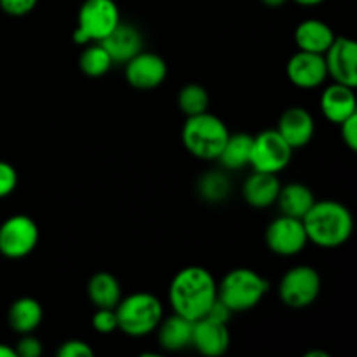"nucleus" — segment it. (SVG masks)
<instances>
[{
    "instance_id": "8",
    "label": "nucleus",
    "mask_w": 357,
    "mask_h": 357,
    "mask_svg": "<svg viewBox=\"0 0 357 357\" xmlns=\"http://www.w3.org/2000/svg\"><path fill=\"white\" fill-rule=\"evenodd\" d=\"M321 293L319 272L309 265H296L282 275L279 282V296L282 303L293 309L312 305Z\"/></svg>"
},
{
    "instance_id": "15",
    "label": "nucleus",
    "mask_w": 357,
    "mask_h": 357,
    "mask_svg": "<svg viewBox=\"0 0 357 357\" xmlns=\"http://www.w3.org/2000/svg\"><path fill=\"white\" fill-rule=\"evenodd\" d=\"M278 131L279 135L289 143V146L295 150L309 145L310 139L314 138L316 124H314L312 115H310L305 108L293 107L288 108V110L281 115Z\"/></svg>"
},
{
    "instance_id": "23",
    "label": "nucleus",
    "mask_w": 357,
    "mask_h": 357,
    "mask_svg": "<svg viewBox=\"0 0 357 357\" xmlns=\"http://www.w3.org/2000/svg\"><path fill=\"white\" fill-rule=\"evenodd\" d=\"M87 295L96 309H115L122 298V289L114 274L98 272L87 282Z\"/></svg>"
},
{
    "instance_id": "29",
    "label": "nucleus",
    "mask_w": 357,
    "mask_h": 357,
    "mask_svg": "<svg viewBox=\"0 0 357 357\" xmlns=\"http://www.w3.org/2000/svg\"><path fill=\"white\" fill-rule=\"evenodd\" d=\"M17 185V173L9 162L0 160V199L7 197L14 192Z\"/></svg>"
},
{
    "instance_id": "17",
    "label": "nucleus",
    "mask_w": 357,
    "mask_h": 357,
    "mask_svg": "<svg viewBox=\"0 0 357 357\" xmlns=\"http://www.w3.org/2000/svg\"><path fill=\"white\" fill-rule=\"evenodd\" d=\"M110 54L114 63H128L132 56L143 49V37L132 24L119 23L103 40L100 42Z\"/></svg>"
},
{
    "instance_id": "32",
    "label": "nucleus",
    "mask_w": 357,
    "mask_h": 357,
    "mask_svg": "<svg viewBox=\"0 0 357 357\" xmlns=\"http://www.w3.org/2000/svg\"><path fill=\"white\" fill-rule=\"evenodd\" d=\"M38 0H0V9L9 16H24L31 13Z\"/></svg>"
},
{
    "instance_id": "1",
    "label": "nucleus",
    "mask_w": 357,
    "mask_h": 357,
    "mask_svg": "<svg viewBox=\"0 0 357 357\" xmlns=\"http://www.w3.org/2000/svg\"><path fill=\"white\" fill-rule=\"evenodd\" d=\"M218 298V284L204 267L181 268L169 284V303L174 314L197 321L208 314L209 307Z\"/></svg>"
},
{
    "instance_id": "5",
    "label": "nucleus",
    "mask_w": 357,
    "mask_h": 357,
    "mask_svg": "<svg viewBox=\"0 0 357 357\" xmlns=\"http://www.w3.org/2000/svg\"><path fill=\"white\" fill-rule=\"evenodd\" d=\"M271 284L267 279L251 268H234L227 272L225 278L218 284V298L229 307L232 312H244L264 300Z\"/></svg>"
},
{
    "instance_id": "37",
    "label": "nucleus",
    "mask_w": 357,
    "mask_h": 357,
    "mask_svg": "<svg viewBox=\"0 0 357 357\" xmlns=\"http://www.w3.org/2000/svg\"><path fill=\"white\" fill-rule=\"evenodd\" d=\"M305 357H330V354H328V352H323V351H310V352H307Z\"/></svg>"
},
{
    "instance_id": "21",
    "label": "nucleus",
    "mask_w": 357,
    "mask_h": 357,
    "mask_svg": "<svg viewBox=\"0 0 357 357\" xmlns=\"http://www.w3.org/2000/svg\"><path fill=\"white\" fill-rule=\"evenodd\" d=\"M159 342L166 351L176 352L183 351L188 345H192V330H194V321L173 314L167 319H162L159 324Z\"/></svg>"
},
{
    "instance_id": "16",
    "label": "nucleus",
    "mask_w": 357,
    "mask_h": 357,
    "mask_svg": "<svg viewBox=\"0 0 357 357\" xmlns=\"http://www.w3.org/2000/svg\"><path fill=\"white\" fill-rule=\"evenodd\" d=\"M356 87L333 82L321 94V110L323 115L333 124H342L347 117L357 114Z\"/></svg>"
},
{
    "instance_id": "36",
    "label": "nucleus",
    "mask_w": 357,
    "mask_h": 357,
    "mask_svg": "<svg viewBox=\"0 0 357 357\" xmlns=\"http://www.w3.org/2000/svg\"><path fill=\"white\" fill-rule=\"evenodd\" d=\"M295 2L300 3V6L312 7V6H319V3H323L324 0H295Z\"/></svg>"
},
{
    "instance_id": "13",
    "label": "nucleus",
    "mask_w": 357,
    "mask_h": 357,
    "mask_svg": "<svg viewBox=\"0 0 357 357\" xmlns=\"http://www.w3.org/2000/svg\"><path fill=\"white\" fill-rule=\"evenodd\" d=\"M286 72L288 79L300 89H314L328 79L324 54L317 52L298 51L289 58Z\"/></svg>"
},
{
    "instance_id": "18",
    "label": "nucleus",
    "mask_w": 357,
    "mask_h": 357,
    "mask_svg": "<svg viewBox=\"0 0 357 357\" xmlns=\"http://www.w3.org/2000/svg\"><path fill=\"white\" fill-rule=\"evenodd\" d=\"M279 190H281V181L278 174L264 173V171H255L243 187V195L246 202L253 208L264 209L271 208L278 201Z\"/></svg>"
},
{
    "instance_id": "25",
    "label": "nucleus",
    "mask_w": 357,
    "mask_h": 357,
    "mask_svg": "<svg viewBox=\"0 0 357 357\" xmlns=\"http://www.w3.org/2000/svg\"><path fill=\"white\" fill-rule=\"evenodd\" d=\"M79 66L87 77H93L94 79V77H101L107 72H110L114 61H112L107 49L100 42H94L93 45H87L84 49V52L79 58Z\"/></svg>"
},
{
    "instance_id": "6",
    "label": "nucleus",
    "mask_w": 357,
    "mask_h": 357,
    "mask_svg": "<svg viewBox=\"0 0 357 357\" xmlns=\"http://www.w3.org/2000/svg\"><path fill=\"white\" fill-rule=\"evenodd\" d=\"M119 23L121 13L115 0H84L77 16L73 42L80 45L101 42Z\"/></svg>"
},
{
    "instance_id": "3",
    "label": "nucleus",
    "mask_w": 357,
    "mask_h": 357,
    "mask_svg": "<svg viewBox=\"0 0 357 357\" xmlns=\"http://www.w3.org/2000/svg\"><path fill=\"white\" fill-rule=\"evenodd\" d=\"M229 135V128L222 119L209 112H202L187 119L181 131V139L185 149L194 157L215 160L218 159Z\"/></svg>"
},
{
    "instance_id": "35",
    "label": "nucleus",
    "mask_w": 357,
    "mask_h": 357,
    "mask_svg": "<svg viewBox=\"0 0 357 357\" xmlns=\"http://www.w3.org/2000/svg\"><path fill=\"white\" fill-rule=\"evenodd\" d=\"M261 2H264L267 7H272V9H275V7L284 6V3L288 2V0H261Z\"/></svg>"
},
{
    "instance_id": "14",
    "label": "nucleus",
    "mask_w": 357,
    "mask_h": 357,
    "mask_svg": "<svg viewBox=\"0 0 357 357\" xmlns=\"http://www.w3.org/2000/svg\"><path fill=\"white\" fill-rule=\"evenodd\" d=\"M192 345L202 356L220 357L225 354L230 347V331L227 323L201 317L194 321L192 330Z\"/></svg>"
},
{
    "instance_id": "26",
    "label": "nucleus",
    "mask_w": 357,
    "mask_h": 357,
    "mask_svg": "<svg viewBox=\"0 0 357 357\" xmlns=\"http://www.w3.org/2000/svg\"><path fill=\"white\" fill-rule=\"evenodd\" d=\"M197 192L204 201L222 202L230 194V180L222 171H208L197 181Z\"/></svg>"
},
{
    "instance_id": "19",
    "label": "nucleus",
    "mask_w": 357,
    "mask_h": 357,
    "mask_svg": "<svg viewBox=\"0 0 357 357\" xmlns=\"http://www.w3.org/2000/svg\"><path fill=\"white\" fill-rule=\"evenodd\" d=\"M337 38L330 24L321 20H305L296 26L295 42L300 51L324 54Z\"/></svg>"
},
{
    "instance_id": "4",
    "label": "nucleus",
    "mask_w": 357,
    "mask_h": 357,
    "mask_svg": "<svg viewBox=\"0 0 357 357\" xmlns=\"http://www.w3.org/2000/svg\"><path fill=\"white\" fill-rule=\"evenodd\" d=\"M119 330L129 337H145L159 328L164 316L160 300L152 293H132L115 307Z\"/></svg>"
},
{
    "instance_id": "11",
    "label": "nucleus",
    "mask_w": 357,
    "mask_h": 357,
    "mask_svg": "<svg viewBox=\"0 0 357 357\" xmlns=\"http://www.w3.org/2000/svg\"><path fill=\"white\" fill-rule=\"evenodd\" d=\"M328 75L333 82L357 86V45L352 38L337 37L324 52Z\"/></svg>"
},
{
    "instance_id": "22",
    "label": "nucleus",
    "mask_w": 357,
    "mask_h": 357,
    "mask_svg": "<svg viewBox=\"0 0 357 357\" xmlns=\"http://www.w3.org/2000/svg\"><path fill=\"white\" fill-rule=\"evenodd\" d=\"M275 202L279 204L282 215L302 220L309 213V209L312 208L316 199H314L312 190L307 185L288 183L284 187L281 185V190H279Z\"/></svg>"
},
{
    "instance_id": "9",
    "label": "nucleus",
    "mask_w": 357,
    "mask_h": 357,
    "mask_svg": "<svg viewBox=\"0 0 357 357\" xmlns=\"http://www.w3.org/2000/svg\"><path fill=\"white\" fill-rule=\"evenodd\" d=\"M38 244V227L30 216H9L0 225V255L9 260L28 257Z\"/></svg>"
},
{
    "instance_id": "30",
    "label": "nucleus",
    "mask_w": 357,
    "mask_h": 357,
    "mask_svg": "<svg viewBox=\"0 0 357 357\" xmlns=\"http://www.w3.org/2000/svg\"><path fill=\"white\" fill-rule=\"evenodd\" d=\"M14 351H16L17 357H40L44 349H42V344L38 338H35L31 333H26L20 338Z\"/></svg>"
},
{
    "instance_id": "12",
    "label": "nucleus",
    "mask_w": 357,
    "mask_h": 357,
    "mask_svg": "<svg viewBox=\"0 0 357 357\" xmlns=\"http://www.w3.org/2000/svg\"><path fill=\"white\" fill-rule=\"evenodd\" d=\"M167 65L162 56L155 52H143L132 56L126 63V79L135 89H155L166 80Z\"/></svg>"
},
{
    "instance_id": "31",
    "label": "nucleus",
    "mask_w": 357,
    "mask_h": 357,
    "mask_svg": "<svg viewBox=\"0 0 357 357\" xmlns=\"http://www.w3.org/2000/svg\"><path fill=\"white\" fill-rule=\"evenodd\" d=\"M59 357H93L94 351L82 340H66L59 345Z\"/></svg>"
},
{
    "instance_id": "10",
    "label": "nucleus",
    "mask_w": 357,
    "mask_h": 357,
    "mask_svg": "<svg viewBox=\"0 0 357 357\" xmlns=\"http://www.w3.org/2000/svg\"><path fill=\"white\" fill-rule=\"evenodd\" d=\"M265 241L272 253L279 257H295L305 250L309 237L302 220L282 215L267 227Z\"/></svg>"
},
{
    "instance_id": "27",
    "label": "nucleus",
    "mask_w": 357,
    "mask_h": 357,
    "mask_svg": "<svg viewBox=\"0 0 357 357\" xmlns=\"http://www.w3.org/2000/svg\"><path fill=\"white\" fill-rule=\"evenodd\" d=\"M178 105L187 117L208 112L209 94L199 84H187L178 94Z\"/></svg>"
},
{
    "instance_id": "33",
    "label": "nucleus",
    "mask_w": 357,
    "mask_h": 357,
    "mask_svg": "<svg viewBox=\"0 0 357 357\" xmlns=\"http://www.w3.org/2000/svg\"><path fill=\"white\" fill-rule=\"evenodd\" d=\"M340 126L342 131V139L347 145V149H351L352 152L357 150V114L351 115V117L345 119Z\"/></svg>"
},
{
    "instance_id": "28",
    "label": "nucleus",
    "mask_w": 357,
    "mask_h": 357,
    "mask_svg": "<svg viewBox=\"0 0 357 357\" xmlns=\"http://www.w3.org/2000/svg\"><path fill=\"white\" fill-rule=\"evenodd\" d=\"M93 326L98 333L103 335L114 333L115 330H119L115 309H98L93 316Z\"/></svg>"
},
{
    "instance_id": "34",
    "label": "nucleus",
    "mask_w": 357,
    "mask_h": 357,
    "mask_svg": "<svg viewBox=\"0 0 357 357\" xmlns=\"http://www.w3.org/2000/svg\"><path fill=\"white\" fill-rule=\"evenodd\" d=\"M0 357H17L16 351L6 344H0Z\"/></svg>"
},
{
    "instance_id": "24",
    "label": "nucleus",
    "mask_w": 357,
    "mask_h": 357,
    "mask_svg": "<svg viewBox=\"0 0 357 357\" xmlns=\"http://www.w3.org/2000/svg\"><path fill=\"white\" fill-rule=\"evenodd\" d=\"M251 146H253V136H250L248 132H234L227 138L218 160L227 169H243L250 164Z\"/></svg>"
},
{
    "instance_id": "2",
    "label": "nucleus",
    "mask_w": 357,
    "mask_h": 357,
    "mask_svg": "<svg viewBox=\"0 0 357 357\" xmlns=\"http://www.w3.org/2000/svg\"><path fill=\"white\" fill-rule=\"evenodd\" d=\"M302 222L309 243L324 250L344 246L354 230L351 211L338 201H316Z\"/></svg>"
},
{
    "instance_id": "20",
    "label": "nucleus",
    "mask_w": 357,
    "mask_h": 357,
    "mask_svg": "<svg viewBox=\"0 0 357 357\" xmlns=\"http://www.w3.org/2000/svg\"><path fill=\"white\" fill-rule=\"evenodd\" d=\"M42 317H44L42 305L31 296H21V298L14 300L7 312V321H9L10 328L21 335L33 333L40 326Z\"/></svg>"
},
{
    "instance_id": "7",
    "label": "nucleus",
    "mask_w": 357,
    "mask_h": 357,
    "mask_svg": "<svg viewBox=\"0 0 357 357\" xmlns=\"http://www.w3.org/2000/svg\"><path fill=\"white\" fill-rule=\"evenodd\" d=\"M291 157L293 149L279 135L278 129H267V131H261L258 136H253L250 166L255 171L278 174L289 166Z\"/></svg>"
}]
</instances>
